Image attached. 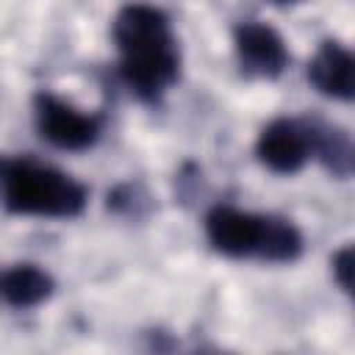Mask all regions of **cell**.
<instances>
[{"mask_svg":"<svg viewBox=\"0 0 355 355\" xmlns=\"http://www.w3.org/2000/svg\"><path fill=\"white\" fill-rule=\"evenodd\" d=\"M114 42L122 55V78L141 100H158L178 78V42L161 8L128 3L114 17Z\"/></svg>","mask_w":355,"mask_h":355,"instance_id":"obj_1","label":"cell"},{"mask_svg":"<svg viewBox=\"0 0 355 355\" xmlns=\"http://www.w3.org/2000/svg\"><path fill=\"white\" fill-rule=\"evenodd\" d=\"M272 3H280L283 6V3H297V0H272Z\"/></svg>","mask_w":355,"mask_h":355,"instance_id":"obj_12","label":"cell"},{"mask_svg":"<svg viewBox=\"0 0 355 355\" xmlns=\"http://www.w3.org/2000/svg\"><path fill=\"white\" fill-rule=\"evenodd\" d=\"M302 252V236L300 230L280 216H266V227H263V241H261V261H272V263H288Z\"/></svg>","mask_w":355,"mask_h":355,"instance_id":"obj_10","label":"cell"},{"mask_svg":"<svg viewBox=\"0 0 355 355\" xmlns=\"http://www.w3.org/2000/svg\"><path fill=\"white\" fill-rule=\"evenodd\" d=\"M0 197L19 216H78L86 205V189L61 169L31 158H0Z\"/></svg>","mask_w":355,"mask_h":355,"instance_id":"obj_2","label":"cell"},{"mask_svg":"<svg viewBox=\"0 0 355 355\" xmlns=\"http://www.w3.org/2000/svg\"><path fill=\"white\" fill-rule=\"evenodd\" d=\"M258 158L280 175L300 172L311 155L308 125L297 119H275L258 136Z\"/></svg>","mask_w":355,"mask_h":355,"instance_id":"obj_5","label":"cell"},{"mask_svg":"<svg viewBox=\"0 0 355 355\" xmlns=\"http://www.w3.org/2000/svg\"><path fill=\"white\" fill-rule=\"evenodd\" d=\"M263 227H266V216L247 214L230 205H216L205 216L208 241L214 244V250L230 258H247V255L258 258Z\"/></svg>","mask_w":355,"mask_h":355,"instance_id":"obj_4","label":"cell"},{"mask_svg":"<svg viewBox=\"0 0 355 355\" xmlns=\"http://www.w3.org/2000/svg\"><path fill=\"white\" fill-rule=\"evenodd\" d=\"M352 69H355L352 53L344 44L327 39L319 44L316 55L311 58L308 78L322 94H327L333 100H352V94H355Z\"/></svg>","mask_w":355,"mask_h":355,"instance_id":"obj_7","label":"cell"},{"mask_svg":"<svg viewBox=\"0 0 355 355\" xmlns=\"http://www.w3.org/2000/svg\"><path fill=\"white\" fill-rule=\"evenodd\" d=\"M236 50L241 69L255 78H277L288 64V50L280 33L263 22H244L236 28Z\"/></svg>","mask_w":355,"mask_h":355,"instance_id":"obj_6","label":"cell"},{"mask_svg":"<svg viewBox=\"0 0 355 355\" xmlns=\"http://www.w3.org/2000/svg\"><path fill=\"white\" fill-rule=\"evenodd\" d=\"M333 275H336L338 286L349 294V291H352V244L341 247V250L333 255Z\"/></svg>","mask_w":355,"mask_h":355,"instance_id":"obj_11","label":"cell"},{"mask_svg":"<svg viewBox=\"0 0 355 355\" xmlns=\"http://www.w3.org/2000/svg\"><path fill=\"white\" fill-rule=\"evenodd\" d=\"M308 136H311V153H316L319 161L333 175L349 178V172H352V141H349V133H344L336 125L311 122L308 125Z\"/></svg>","mask_w":355,"mask_h":355,"instance_id":"obj_9","label":"cell"},{"mask_svg":"<svg viewBox=\"0 0 355 355\" xmlns=\"http://www.w3.org/2000/svg\"><path fill=\"white\" fill-rule=\"evenodd\" d=\"M53 294V277L33 263H17L0 272V297L14 308H33Z\"/></svg>","mask_w":355,"mask_h":355,"instance_id":"obj_8","label":"cell"},{"mask_svg":"<svg viewBox=\"0 0 355 355\" xmlns=\"http://www.w3.org/2000/svg\"><path fill=\"white\" fill-rule=\"evenodd\" d=\"M36 125L39 133L61 150H86L100 133V116L83 114L55 94H36Z\"/></svg>","mask_w":355,"mask_h":355,"instance_id":"obj_3","label":"cell"}]
</instances>
